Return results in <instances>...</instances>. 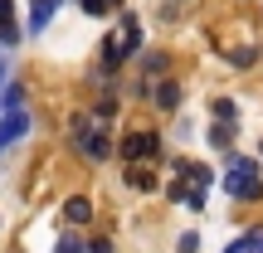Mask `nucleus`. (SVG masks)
Wrapping results in <instances>:
<instances>
[{
    "label": "nucleus",
    "instance_id": "obj_1",
    "mask_svg": "<svg viewBox=\"0 0 263 253\" xmlns=\"http://www.w3.org/2000/svg\"><path fill=\"white\" fill-rule=\"evenodd\" d=\"M68 141H73L78 151H83L88 161H107L112 156V141H107V122H103V112L98 117H73V122H68Z\"/></svg>",
    "mask_w": 263,
    "mask_h": 253
},
{
    "label": "nucleus",
    "instance_id": "obj_2",
    "mask_svg": "<svg viewBox=\"0 0 263 253\" xmlns=\"http://www.w3.org/2000/svg\"><path fill=\"white\" fill-rule=\"evenodd\" d=\"M224 190L234 200H258L263 195V176H258V161H249V156H234L224 166Z\"/></svg>",
    "mask_w": 263,
    "mask_h": 253
},
{
    "label": "nucleus",
    "instance_id": "obj_3",
    "mask_svg": "<svg viewBox=\"0 0 263 253\" xmlns=\"http://www.w3.org/2000/svg\"><path fill=\"white\" fill-rule=\"evenodd\" d=\"M137 49H141V20H137V15H122V25L103 39V64L117 68L127 54H137Z\"/></svg>",
    "mask_w": 263,
    "mask_h": 253
},
{
    "label": "nucleus",
    "instance_id": "obj_4",
    "mask_svg": "<svg viewBox=\"0 0 263 253\" xmlns=\"http://www.w3.org/2000/svg\"><path fill=\"white\" fill-rule=\"evenodd\" d=\"M180 170V180L171 185V200H185L190 209H200L205 205V190H210V170L205 166H176Z\"/></svg>",
    "mask_w": 263,
    "mask_h": 253
},
{
    "label": "nucleus",
    "instance_id": "obj_5",
    "mask_svg": "<svg viewBox=\"0 0 263 253\" xmlns=\"http://www.w3.org/2000/svg\"><path fill=\"white\" fill-rule=\"evenodd\" d=\"M117 151H122V161H132V166H137V161H151V156L161 151V137H156V131H127Z\"/></svg>",
    "mask_w": 263,
    "mask_h": 253
},
{
    "label": "nucleus",
    "instance_id": "obj_6",
    "mask_svg": "<svg viewBox=\"0 0 263 253\" xmlns=\"http://www.w3.org/2000/svg\"><path fill=\"white\" fill-rule=\"evenodd\" d=\"M29 131V107H15V112H5L0 117V151L10 146V141H20Z\"/></svg>",
    "mask_w": 263,
    "mask_h": 253
},
{
    "label": "nucleus",
    "instance_id": "obj_7",
    "mask_svg": "<svg viewBox=\"0 0 263 253\" xmlns=\"http://www.w3.org/2000/svg\"><path fill=\"white\" fill-rule=\"evenodd\" d=\"M15 107H25V88L10 83V64L0 54V112H15Z\"/></svg>",
    "mask_w": 263,
    "mask_h": 253
},
{
    "label": "nucleus",
    "instance_id": "obj_8",
    "mask_svg": "<svg viewBox=\"0 0 263 253\" xmlns=\"http://www.w3.org/2000/svg\"><path fill=\"white\" fill-rule=\"evenodd\" d=\"M0 44H20V25H15L10 0H0Z\"/></svg>",
    "mask_w": 263,
    "mask_h": 253
},
{
    "label": "nucleus",
    "instance_id": "obj_9",
    "mask_svg": "<svg viewBox=\"0 0 263 253\" xmlns=\"http://www.w3.org/2000/svg\"><path fill=\"white\" fill-rule=\"evenodd\" d=\"M224 253H263V229H249V234H239Z\"/></svg>",
    "mask_w": 263,
    "mask_h": 253
},
{
    "label": "nucleus",
    "instance_id": "obj_10",
    "mask_svg": "<svg viewBox=\"0 0 263 253\" xmlns=\"http://www.w3.org/2000/svg\"><path fill=\"white\" fill-rule=\"evenodd\" d=\"M59 0H34V15H29V34H39V29L49 25V15H54Z\"/></svg>",
    "mask_w": 263,
    "mask_h": 253
},
{
    "label": "nucleus",
    "instance_id": "obj_11",
    "mask_svg": "<svg viewBox=\"0 0 263 253\" xmlns=\"http://www.w3.org/2000/svg\"><path fill=\"white\" fill-rule=\"evenodd\" d=\"M64 215L73 219V224H88V219H93V205H88L83 195H73V200H68V205H64Z\"/></svg>",
    "mask_w": 263,
    "mask_h": 253
},
{
    "label": "nucleus",
    "instance_id": "obj_12",
    "mask_svg": "<svg viewBox=\"0 0 263 253\" xmlns=\"http://www.w3.org/2000/svg\"><path fill=\"white\" fill-rule=\"evenodd\" d=\"M229 141H234V122H219L215 131H210V146H219V151H224Z\"/></svg>",
    "mask_w": 263,
    "mask_h": 253
},
{
    "label": "nucleus",
    "instance_id": "obj_13",
    "mask_svg": "<svg viewBox=\"0 0 263 253\" xmlns=\"http://www.w3.org/2000/svg\"><path fill=\"white\" fill-rule=\"evenodd\" d=\"M127 185H137V190H151V185H156V176H151V170H141V166H132Z\"/></svg>",
    "mask_w": 263,
    "mask_h": 253
},
{
    "label": "nucleus",
    "instance_id": "obj_14",
    "mask_svg": "<svg viewBox=\"0 0 263 253\" xmlns=\"http://www.w3.org/2000/svg\"><path fill=\"white\" fill-rule=\"evenodd\" d=\"M156 103H161V107H176V103H180V88H176V83H161V88H156Z\"/></svg>",
    "mask_w": 263,
    "mask_h": 253
},
{
    "label": "nucleus",
    "instance_id": "obj_15",
    "mask_svg": "<svg viewBox=\"0 0 263 253\" xmlns=\"http://www.w3.org/2000/svg\"><path fill=\"white\" fill-rule=\"evenodd\" d=\"M54 253H88V244H78V239H68V234H64V239H59V248H54Z\"/></svg>",
    "mask_w": 263,
    "mask_h": 253
},
{
    "label": "nucleus",
    "instance_id": "obj_16",
    "mask_svg": "<svg viewBox=\"0 0 263 253\" xmlns=\"http://www.w3.org/2000/svg\"><path fill=\"white\" fill-rule=\"evenodd\" d=\"M215 117H219V122H234V103H229V98H219V103H215Z\"/></svg>",
    "mask_w": 263,
    "mask_h": 253
},
{
    "label": "nucleus",
    "instance_id": "obj_17",
    "mask_svg": "<svg viewBox=\"0 0 263 253\" xmlns=\"http://www.w3.org/2000/svg\"><path fill=\"white\" fill-rule=\"evenodd\" d=\"M107 5H117V0H83L88 15H107Z\"/></svg>",
    "mask_w": 263,
    "mask_h": 253
},
{
    "label": "nucleus",
    "instance_id": "obj_18",
    "mask_svg": "<svg viewBox=\"0 0 263 253\" xmlns=\"http://www.w3.org/2000/svg\"><path fill=\"white\" fill-rule=\"evenodd\" d=\"M88 253H112V244H107V239H98V244H88Z\"/></svg>",
    "mask_w": 263,
    "mask_h": 253
}]
</instances>
